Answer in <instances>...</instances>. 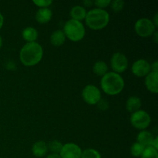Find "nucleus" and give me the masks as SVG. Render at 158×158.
<instances>
[{
  "label": "nucleus",
  "instance_id": "nucleus-1",
  "mask_svg": "<svg viewBox=\"0 0 158 158\" xmlns=\"http://www.w3.org/2000/svg\"><path fill=\"white\" fill-rule=\"evenodd\" d=\"M43 56V49L36 42L27 43L19 52V60L26 66H33L38 64Z\"/></svg>",
  "mask_w": 158,
  "mask_h": 158
},
{
  "label": "nucleus",
  "instance_id": "nucleus-2",
  "mask_svg": "<svg viewBox=\"0 0 158 158\" xmlns=\"http://www.w3.org/2000/svg\"><path fill=\"white\" fill-rule=\"evenodd\" d=\"M124 80L120 74L108 72L103 76L100 80V86L107 95L115 96L120 94L124 88Z\"/></svg>",
  "mask_w": 158,
  "mask_h": 158
},
{
  "label": "nucleus",
  "instance_id": "nucleus-3",
  "mask_svg": "<svg viewBox=\"0 0 158 158\" xmlns=\"http://www.w3.org/2000/svg\"><path fill=\"white\" fill-rule=\"evenodd\" d=\"M85 22L89 28L99 30L107 26L110 22V15L105 9L94 8L86 12Z\"/></svg>",
  "mask_w": 158,
  "mask_h": 158
},
{
  "label": "nucleus",
  "instance_id": "nucleus-4",
  "mask_svg": "<svg viewBox=\"0 0 158 158\" xmlns=\"http://www.w3.org/2000/svg\"><path fill=\"white\" fill-rule=\"evenodd\" d=\"M63 32L66 38L73 42H78L83 40L86 34L84 25L80 21L70 19L67 20L63 26Z\"/></svg>",
  "mask_w": 158,
  "mask_h": 158
},
{
  "label": "nucleus",
  "instance_id": "nucleus-5",
  "mask_svg": "<svg viewBox=\"0 0 158 158\" xmlns=\"http://www.w3.org/2000/svg\"><path fill=\"white\" fill-rule=\"evenodd\" d=\"M134 30L139 36L147 38L153 35L156 31V27L151 19L148 18H140L135 23Z\"/></svg>",
  "mask_w": 158,
  "mask_h": 158
},
{
  "label": "nucleus",
  "instance_id": "nucleus-6",
  "mask_svg": "<svg viewBox=\"0 0 158 158\" xmlns=\"http://www.w3.org/2000/svg\"><path fill=\"white\" fill-rule=\"evenodd\" d=\"M130 120H131V125L134 128L143 131L150 126L151 118L148 112L143 110H139L131 114Z\"/></svg>",
  "mask_w": 158,
  "mask_h": 158
},
{
  "label": "nucleus",
  "instance_id": "nucleus-7",
  "mask_svg": "<svg viewBox=\"0 0 158 158\" xmlns=\"http://www.w3.org/2000/svg\"><path fill=\"white\" fill-rule=\"evenodd\" d=\"M82 97L88 104L96 105L102 98L101 92L95 85L88 84L82 91Z\"/></svg>",
  "mask_w": 158,
  "mask_h": 158
},
{
  "label": "nucleus",
  "instance_id": "nucleus-8",
  "mask_svg": "<svg viewBox=\"0 0 158 158\" xmlns=\"http://www.w3.org/2000/svg\"><path fill=\"white\" fill-rule=\"evenodd\" d=\"M110 66L113 72L118 74L125 72L128 67L127 57L120 52H115L110 59Z\"/></svg>",
  "mask_w": 158,
  "mask_h": 158
},
{
  "label": "nucleus",
  "instance_id": "nucleus-9",
  "mask_svg": "<svg viewBox=\"0 0 158 158\" xmlns=\"http://www.w3.org/2000/svg\"><path fill=\"white\" fill-rule=\"evenodd\" d=\"M131 71L136 77H145L151 71V64L148 60L140 59V60H136L133 63L131 66Z\"/></svg>",
  "mask_w": 158,
  "mask_h": 158
},
{
  "label": "nucleus",
  "instance_id": "nucleus-10",
  "mask_svg": "<svg viewBox=\"0 0 158 158\" xmlns=\"http://www.w3.org/2000/svg\"><path fill=\"white\" fill-rule=\"evenodd\" d=\"M82 150L74 143H67L63 145L60 156L61 158H81Z\"/></svg>",
  "mask_w": 158,
  "mask_h": 158
},
{
  "label": "nucleus",
  "instance_id": "nucleus-11",
  "mask_svg": "<svg viewBox=\"0 0 158 158\" xmlns=\"http://www.w3.org/2000/svg\"><path fill=\"white\" fill-rule=\"evenodd\" d=\"M144 83L150 92L157 94L158 93V73L151 71L145 77Z\"/></svg>",
  "mask_w": 158,
  "mask_h": 158
},
{
  "label": "nucleus",
  "instance_id": "nucleus-12",
  "mask_svg": "<svg viewBox=\"0 0 158 158\" xmlns=\"http://www.w3.org/2000/svg\"><path fill=\"white\" fill-rule=\"evenodd\" d=\"M52 17V10L49 8H40L35 13V19L40 24L49 23Z\"/></svg>",
  "mask_w": 158,
  "mask_h": 158
},
{
  "label": "nucleus",
  "instance_id": "nucleus-13",
  "mask_svg": "<svg viewBox=\"0 0 158 158\" xmlns=\"http://www.w3.org/2000/svg\"><path fill=\"white\" fill-rule=\"evenodd\" d=\"M154 139V137L152 133L143 130V131H140L137 135V142L143 145L144 148H147V147L151 146V143H152Z\"/></svg>",
  "mask_w": 158,
  "mask_h": 158
},
{
  "label": "nucleus",
  "instance_id": "nucleus-14",
  "mask_svg": "<svg viewBox=\"0 0 158 158\" xmlns=\"http://www.w3.org/2000/svg\"><path fill=\"white\" fill-rule=\"evenodd\" d=\"M47 144L43 140H39V141L35 142L32 147V154L36 157H44L47 154Z\"/></svg>",
  "mask_w": 158,
  "mask_h": 158
},
{
  "label": "nucleus",
  "instance_id": "nucleus-15",
  "mask_svg": "<svg viewBox=\"0 0 158 158\" xmlns=\"http://www.w3.org/2000/svg\"><path fill=\"white\" fill-rule=\"evenodd\" d=\"M141 103V100L140 97H137V96H131L127 100L126 108L127 111L133 114L140 110Z\"/></svg>",
  "mask_w": 158,
  "mask_h": 158
},
{
  "label": "nucleus",
  "instance_id": "nucleus-16",
  "mask_svg": "<svg viewBox=\"0 0 158 158\" xmlns=\"http://www.w3.org/2000/svg\"><path fill=\"white\" fill-rule=\"evenodd\" d=\"M66 41V35L61 29H56L50 35L51 44L55 46H61Z\"/></svg>",
  "mask_w": 158,
  "mask_h": 158
},
{
  "label": "nucleus",
  "instance_id": "nucleus-17",
  "mask_svg": "<svg viewBox=\"0 0 158 158\" xmlns=\"http://www.w3.org/2000/svg\"><path fill=\"white\" fill-rule=\"evenodd\" d=\"M86 10L83 6H74L71 9L69 15L73 19L77 20L81 22L82 20L85 19L86 15Z\"/></svg>",
  "mask_w": 158,
  "mask_h": 158
},
{
  "label": "nucleus",
  "instance_id": "nucleus-18",
  "mask_svg": "<svg viewBox=\"0 0 158 158\" xmlns=\"http://www.w3.org/2000/svg\"><path fill=\"white\" fill-rule=\"evenodd\" d=\"M38 32L35 28L32 26L26 27L22 32V36L23 40H26L27 43H33L38 38Z\"/></svg>",
  "mask_w": 158,
  "mask_h": 158
},
{
  "label": "nucleus",
  "instance_id": "nucleus-19",
  "mask_svg": "<svg viewBox=\"0 0 158 158\" xmlns=\"http://www.w3.org/2000/svg\"><path fill=\"white\" fill-rule=\"evenodd\" d=\"M93 71L96 75L99 77H103L106 73H108V66L104 61L99 60L96 62L93 66Z\"/></svg>",
  "mask_w": 158,
  "mask_h": 158
},
{
  "label": "nucleus",
  "instance_id": "nucleus-20",
  "mask_svg": "<svg viewBox=\"0 0 158 158\" xmlns=\"http://www.w3.org/2000/svg\"><path fill=\"white\" fill-rule=\"evenodd\" d=\"M63 143L60 141L57 140H52L49 143V144L47 145L48 150L52 152V154H60V151H61L62 148H63Z\"/></svg>",
  "mask_w": 158,
  "mask_h": 158
},
{
  "label": "nucleus",
  "instance_id": "nucleus-21",
  "mask_svg": "<svg viewBox=\"0 0 158 158\" xmlns=\"http://www.w3.org/2000/svg\"><path fill=\"white\" fill-rule=\"evenodd\" d=\"M144 149L145 148L143 146V145H141L140 143L136 142V143H133L132 146H131V154L133 157H139L142 155Z\"/></svg>",
  "mask_w": 158,
  "mask_h": 158
},
{
  "label": "nucleus",
  "instance_id": "nucleus-22",
  "mask_svg": "<svg viewBox=\"0 0 158 158\" xmlns=\"http://www.w3.org/2000/svg\"><path fill=\"white\" fill-rule=\"evenodd\" d=\"M81 158H101V155L97 150L94 148H88L82 151Z\"/></svg>",
  "mask_w": 158,
  "mask_h": 158
},
{
  "label": "nucleus",
  "instance_id": "nucleus-23",
  "mask_svg": "<svg viewBox=\"0 0 158 158\" xmlns=\"http://www.w3.org/2000/svg\"><path fill=\"white\" fill-rule=\"evenodd\" d=\"M141 158H158V150L153 147H147L145 148L143 154L140 156Z\"/></svg>",
  "mask_w": 158,
  "mask_h": 158
},
{
  "label": "nucleus",
  "instance_id": "nucleus-24",
  "mask_svg": "<svg viewBox=\"0 0 158 158\" xmlns=\"http://www.w3.org/2000/svg\"><path fill=\"white\" fill-rule=\"evenodd\" d=\"M124 5L125 2L123 0H114V1H111L110 6L112 10L117 13L123 10V9L124 8Z\"/></svg>",
  "mask_w": 158,
  "mask_h": 158
},
{
  "label": "nucleus",
  "instance_id": "nucleus-25",
  "mask_svg": "<svg viewBox=\"0 0 158 158\" xmlns=\"http://www.w3.org/2000/svg\"><path fill=\"white\" fill-rule=\"evenodd\" d=\"M32 2L40 8H48L50 5H52V0H33Z\"/></svg>",
  "mask_w": 158,
  "mask_h": 158
},
{
  "label": "nucleus",
  "instance_id": "nucleus-26",
  "mask_svg": "<svg viewBox=\"0 0 158 158\" xmlns=\"http://www.w3.org/2000/svg\"><path fill=\"white\" fill-rule=\"evenodd\" d=\"M96 105H97V108L101 111H106L107 110L108 108H109V102L103 98L100 99V100H99L98 103Z\"/></svg>",
  "mask_w": 158,
  "mask_h": 158
},
{
  "label": "nucleus",
  "instance_id": "nucleus-27",
  "mask_svg": "<svg viewBox=\"0 0 158 158\" xmlns=\"http://www.w3.org/2000/svg\"><path fill=\"white\" fill-rule=\"evenodd\" d=\"M110 2V0H95V1H94V4L95 5L98 9H102L109 6Z\"/></svg>",
  "mask_w": 158,
  "mask_h": 158
},
{
  "label": "nucleus",
  "instance_id": "nucleus-28",
  "mask_svg": "<svg viewBox=\"0 0 158 158\" xmlns=\"http://www.w3.org/2000/svg\"><path fill=\"white\" fill-rule=\"evenodd\" d=\"M151 71L158 73V62L157 61L154 62V63H152V65H151Z\"/></svg>",
  "mask_w": 158,
  "mask_h": 158
},
{
  "label": "nucleus",
  "instance_id": "nucleus-29",
  "mask_svg": "<svg viewBox=\"0 0 158 158\" xmlns=\"http://www.w3.org/2000/svg\"><path fill=\"white\" fill-rule=\"evenodd\" d=\"M151 147H153L155 149L158 150V137H154V140H153L152 143H151Z\"/></svg>",
  "mask_w": 158,
  "mask_h": 158
},
{
  "label": "nucleus",
  "instance_id": "nucleus-30",
  "mask_svg": "<svg viewBox=\"0 0 158 158\" xmlns=\"http://www.w3.org/2000/svg\"><path fill=\"white\" fill-rule=\"evenodd\" d=\"M83 3L84 4L85 6H86V7H89V6L94 5V2L90 1V0H85V1L83 2Z\"/></svg>",
  "mask_w": 158,
  "mask_h": 158
},
{
  "label": "nucleus",
  "instance_id": "nucleus-31",
  "mask_svg": "<svg viewBox=\"0 0 158 158\" xmlns=\"http://www.w3.org/2000/svg\"><path fill=\"white\" fill-rule=\"evenodd\" d=\"M46 158H61V157L60 156V154H52V153H51L50 154L47 155V157H46Z\"/></svg>",
  "mask_w": 158,
  "mask_h": 158
},
{
  "label": "nucleus",
  "instance_id": "nucleus-32",
  "mask_svg": "<svg viewBox=\"0 0 158 158\" xmlns=\"http://www.w3.org/2000/svg\"><path fill=\"white\" fill-rule=\"evenodd\" d=\"M157 18H158V13H156L155 16H154V20H152L153 23H154V25L155 26L156 28L158 27V22H157Z\"/></svg>",
  "mask_w": 158,
  "mask_h": 158
},
{
  "label": "nucleus",
  "instance_id": "nucleus-33",
  "mask_svg": "<svg viewBox=\"0 0 158 158\" xmlns=\"http://www.w3.org/2000/svg\"><path fill=\"white\" fill-rule=\"evenodd\" d=\"M3 24H4V17H3L2 14L0 12V29L2 27Z\"/></svg>",
  "mask_w": 158,
  "mask_h": 158
},
{
  "label": "nucleus",
  "instance_id": "nucleus-34",
  "mask_svg": "<svg viewBox=\"0 0 158 158\" xmlns=\"http://www.w3.org/2000/svg\"><path fill=\"white\" fill-rule=\"evenodd\" d=\"M153 35H154V41H155V43H158V38H157V31H155V32H154V34H153Z\"/></svg>",
  "mask_w": 158,
  "mask_h": 158
},
{
  "label": "nucleus",
  "instance_id": "nucleus-35",
  "mask_svg": "<svg viewBox=\"0 0 158 158\" xmlns=\"http://www.w3.org/2000/svg\"><path fill=\"white\" fill-rule=\"evenodd\" d=\"M2 36L1 35H0V48L2 47Z\"/></svg>",
  "mask_w": 158,
  "mask_h": 158
},
{
  "label": "nucleus",
  "instance_id": "nucleus-36",
  "mask_svg": "<svg viewBox=\"0 0 158 158\" xmlns=\"http://www.w3.org/2000/svg\"><path fill=\"white\" fill-rule=\"evenodd\" d=\"M0 158H2V157H0Z\"/></svg>",
  "mask_w": 158,
  "mask_h": 158
}]
</instances>
